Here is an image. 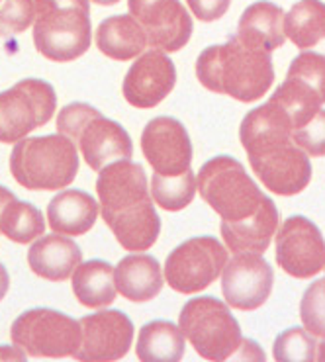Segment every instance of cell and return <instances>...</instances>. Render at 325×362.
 Instances as JSON below:
<instances>
[{
    "label": "cell",
    "instance_id": "cell-35",
    "mask_svg": "<svg viewBox=\"0 0 325 362\" xmlns=\"http://www.w3.org/2000/svg\"><path fill=\"white\" fill-rule=\"evenodd\" d=\"M194 18L200 22H216L229 10L232 0H186Z\"/></svg>",
    "mask_w": 325,
    "mask_h": 362
},
{
    "label": "cell",
    "instance_id": "cell-20",
    "mask_svg": "<svg viewBox=\"0 0 325 362\" xmlns=\"http://www.w3.org/2000/svg\"><path fill=\"white\" fill-rule=\"evenodd\" d=\"M83 261L81 247L61 233L40 237L28 251V264L34 274L51 282L67 280Z\"/></svg>",
    "mask_w": 325,
    "mask_h": 362
},
{
    "label": "cell",
    "instance_id": "cell-25",
    "mask_svg": "<svg viewBox=\"0 0 325 362\" xmlns=\"http://www.w3.org/2000/svg\"><path fill=\"white\" fill-rule=\"evenodd\" d=\"M284 34L298 49L321 51L325 55V4L300 0L284 18Z\"/></svg>",
    "mask_w": 325,
    "mask_h": 362
},
{
    "label": "cell",
    "instance_id": "cell-13",
    "mask_svg": "<svg viewBox=\"0 0 325 362\" xmlns=\"http://www.w3.org/2000/svg\"><path fill=\"white\" fill-rule=\"evenodd\" d=\"M127 8L153 49L173 53L190 40L192 18L178 0H127Z\"/></svg>",
    "mask_w": 325,
    "mask_h": 362
},
{
    "label": "cell",
    "instance_id": "cell-26",
    "mask_svg": "<svg viewBox=\"0 0 325 362\" xmlns=\"http://www.w3.org/2000/svg\"><path fill=\"white\" fill-rule=\"evenodd\" d=\"M73 292L86 308H106L116 300L114 267L101 259L79 264L73 272Z\"/></svg>",
    "mask_w": 325,
    "mask_h": 362
},
{
    "label": "cell",
    "instance_id": "cell-27",
    "mask_svg": "<svg viewBox=\"0 0 325 362\" xmlns=\"http://www.w3.org/2000/svg\"><path fill=\"white\" fill-rule=\"evenodd\" d=\"M137 356L145 362H178L184 356V335L171 321H151L137 339Z\"/></svg>",
    "mask_w": 325,
    "mask_h": 362
},
{
    "label": "cell",
    "instance_id": "cell-11",
    "mask_svg": "<svg viewBox=\"0 0 325 362\" xmlns=\"http://www.w3.org/2000/svg\"><path fill=\"white\" fill-rule=\"evenodd\" d=\"M247 157L258 180L275 194L296 196L309 185L312 163L294 139L255 147L247 151Z\"/></svg>",
    "mask_w": 325,
    "mask_h": 362
},
{
    "label": "cell",
    "instance_id": "cell-15",
    "mask_svg": "<svg viewBox=\"0 0 325 362\" xmlns=\"http://www.w3.org/2000/svg\"><path fill=\"white\" fill-rule=\"evenodd\" d=\"M81 345L73 354L79 361H118L124 358L134 341V323L124 312L110 310L84 315Z\"/></svg>",
    "mask_w": 325,
    "mask_h": 362
},
{
    "label": "cell",
    "instance_id": "cell-39",
    "mask_svg": "<svg viewBox=\"0 0 325 362\" xmlns=\"http://www.w3.org/2000/svg\"><path fill=\"white\" fill-rule=\"evenodd\" d=\"M92 2H96L101 6H112V4H118L120 0H92Z\"/></svg>",
    "mask_w": 325,
    "mask_h": 362
},
{
    "label": "cell",
    "instance_id": "cell-12",
    "mask_svg": "<svg viewBox=\"0 0 325 362\" xmlns=\"http://www.w3.org/2000/svg\"><path fill=\"white\" fill-rule=\"evenodd\" d=\"M276 262L294 278L316 276L325 269V239L314 221L292 216L276 233Z\"/></svg>",
    "mask_w": 325,
    "mask_h": 362
},
{
    "label": "cell",
    "instance_id": "cell-33",
    "mask_svg": "<svg viewBox=\"0 0 325 362\" xmlns=\"http://www.w3.org/2000/svg\"><path fill=\"white\" fill-rule=\"evenodd\" d=\"M292 139L300 149L312 157L325 155V110H317L316 114L292 132Z\"/></svg>",
    "mask_w": 325,
    "mask_h": 362
},
{
    "label": "cell",
    "instance_id": "cell-1",
    "mask_svg": "<svg viewBox=\"0 0 325 362\" xmlns=\"http://www.w3.org/2000/svg\"><path fill=\"white\" fill-rule=\"evenodd\" d=\"M101 214L125 251L139 253L155 245L161 231L147 177L139 163L124 159L104 167L96 180Z\"/></svg>",
    "mask_w": 325,
    "mask_h": 362
},
{
    "label": "cell",
    "instance_id": "cell-17",
    "mask_svg": "<svg viewBox=\"0 0 325 362\" xmlns=\"http://www.w3.org/2000/svg\"><path fill=\"white\" fill-rule=\"evenodd\" d=\"M176 69L165 51H147L125 73L122 93L135 108H155L175 88Z\"/></svg>",
    "mask_w": 325,
    "mask_h": 362
},
{
    "label": "cell",
    "instance_id": "cell-4",
    "mask_svg": "<svg viewBox=\"0 0 325 362\" xmlns=\"http://www.w3.org/2000/svg\"><path fill=\"white\" fill-rule=\"evenodd\" d=\"M34 45L57 63L79 59L91 47L89 0H34Z\"/></svg>",
    "mask_w": 325,
    "mask_h": 362
},
{
    "label": "cell",
    "instance_id": "cell-37",
    "mask_svg": "<svg viewBox=\"0 0 325 362\" xmlns=\"http://www.w3.org/2000/svg\"><path fill=\"white\" fill-rule=\"evenodd\" d=\"M14 200H16V194L0 185V216H2L4 208H6L10 202H14Z\"/></svg>",
    "mask_w": 325,
    "mask_h": 362
},
{
    "label": "cell",
    "instance_id": "cell-28",
    "mask_svg": "<svg viewBox=\"0 0 325 362\" xmlns=\"http://www.w3.org/2000/svg\"><path fill=\"white\" fill-rule=\"evenodd\" d=\"M45 231L43 214L30 202L14 200L0 216V235H6L14 243L25 245L35 241Z\"/></svg>",
    "mask_w": 325,
    "mask_h": 362
},
{
    "label": "cell",
    "instance_id": "cell-32",
    "mask_svg": "<svg viewBox=\"0 0 325 362\" xmlns=\"http://www.w3.org/2000/svg\"><path fill=\"white\" fill-rule=\"evenodd\" d=\"M35 18L34 0H2L0 2V37L25 32Z\"/></svg>",
    "mask_w": 325,
    "mask_h": 362
},
{
    "label": "cell",
    "instance_id": "cell-6",
    "mask_svg": "<svg viewBox=\"0 0 325 362\" xmlns=\"http://www.w3.org/2000/svg\"><path fill=\"white\" fill-rule=\"evenodd\" d=\"M196 185L202 198L224 221L249 218L265 198L263 190L247 175L241 163L227 155L204 163L198 170Z\"/></svg>",
    "mask_w": 325,
    "mask_h": 362
},
{
    "label": "cell",
    "instance_id": "cell-5",
    "mask_svg": "<svg viewBox=\"0 0 325 362\" xmlns=\"http://www.w3.org/2000/svg\"><path fill=\"white\" fill-rule=\"evenodd\" d=\"M181 331L206 361H227L241 353L245 339L229 308L217 298L202 296L184 303Z\"/></svg>",
    "mask_w": 325,
    "mask_h": 362
},
{
    "label": "cell",
    "instance_id": "cell-41",
    "mask_svg": "<svg viewBox=\"0 0 325 362\" xmlns=\"http://www.w3.org/2000/svg\"><path fill=\"white\" fill-rule=\"evenodd\" d=\"M0 2H2V0H0Z\"/></svg>",
    "mask_w": 325,
    "mask_h": 362
},
{
    "label": "cell",
    "instance_id": "cell-19",
    "mask_svg": "<svg viewBox=\"0 0 325 362\" xmlns=\"http://www.w3.org/2000/svg\"><path fill=\"white\" fill-rule=\"evenodd\" d=\"M276 228H278V210L275 202L265 196L253 216L237 219V221L222 219L219 231L232 253L263 255L270 245Z\"/></svg>",
    "mask_w": 325,
    "mask_h": 362
},
{
    "label": "cell",
    "instance_id": "cell-31",
    "mask_svg": "<svg viewBox=\"0 0 325 362\" xmlns=\"http://www.w3.org/2000/svg\"><path fill=\"white\" fill-rule=\"evenodd\" d=\"M300 317L314 337H325V278L312 282L300 302Z\"/></svg>",
    "mask_w": 325,
    "mask_h": 362
},
{
    "label": "cell",
    "instance_id": "cell-21",
    "mask_svg": "<svg viewBox=\"0 0 325 362\" xmlns=\"http://www.w3.org/2000/svg\"><path fill=\"white\" fill-rule=\"evenodd\" d=\"M101 206L84 190H63L47 206V221L61 235L76 237L91 231L98 219Z\"/></svg>",
    "mask_w": 325,
    "mask_h": 362
},
{
    "label": "cell",
    "instance_id": "cell-3",
    "mask_svg": "<svg viewBox=\"0 0 325 362\" xmlns=\"http://www.w3.org/2000/svg\"><path fill=\"white\" fill-rule=\"evenodd\" d=\"M10 173L25 190H61L75 180L79 153L61 134L24 137L12 149Z\"/></svg>",
    "mask_w": 325,
    "mask_h": 362
},
{
    "label": "cell",
    "instance_id": "cell-29",
    "mask_svg": "<svg viewBox=\"0 0 325 362\" xmlns=\"http://www.w3.org/2000/svg\"><path fill=\"white\" fill-rule=\"evenodd\" d=\"M196 190H198V185H196L192 169L176 177H161L157 173H153V178H151L153 198L167 211L184 210L194 200Z\"/></svg>",
    "mask_w": 325,
    "mask_h": 362
},
{
    "label": "cell",
    "instance_id": "cell-16",
    "mask_svg": "<svg viewBox=\"0 0 325 362\" xmlns=\"http://www.w3.org/2000/svg\"><path fill=\"white\" fill-rule=\"evenodd\" d=\"M273 282L275 272L261 255H235V259L227 261L222 274L225 303L243 312L257 310L268 300Z\"/></svg>",
    "mask_w": 325,
    "mask_h": 362
},
{
    "label": "cell",
    "instance_id": "cell-22",
    "mask_svg": "<svg viewBox=\"0 0 325 362\" xmlns=\"http://www.w3.org/2000/svg\"><path fill=\"white\" fill-rule=\"evenodd\" d=\"M114 284L130 302H149L163 290V270L151 255H127L114 269Z\"/></svg>",
    "mask_w": 325,
    "mask_h": 362
},
{
    "label": "cell",
    "instance_id": "cell-2",
    "mask_svg": "<svg viewBox=\"0 0 325 362\" xmlns=\"http://www.w3.org/2000/svg\"><path fill=\"white\" fill-rule=\"evenodd\" d=\"M196 76L212 93L255 102L273 86L275 67L268 51L247 45L237 35H232L227 43L202 51L196 61Z\"/></svg>",
    "mask_w": 325,
    "mask_h": 362
},
{
    "label": "cell",
    "instance_id": "cell-30",
    "mask_svg": "<svg viewBox=\"0 0 325 362\" xmlns=\"http://www.w3.org/2000/svg\"><path fill=\"white\" fill-rule=\"evenodd\" d=\"M316 346L312 333L300 327L286 329L275 341V358L278 362L316 361Z\"/></svg>",
    "mask_w": 325,
    "mask_h": 362
},
{
    "label": "cell",
    "instance_id": "cell-18",
    "mask_svg": "<svg viewBox=\"0 0 325 362\" xmlns=\"http://www.w3.org/2000/svg\"><path fill=\"white\" fill-rule=\"evenodd\" d=\"M76 145L83 153L86 165L101 173L104 167L116 160L132 159L134 144L124 127L106 116H94L76 137Z\"/></svg>",
    "mask_w": 325,
    "mask_h": 362
},
{
    "label": "cell",
    "instance_id": "cell-38",
    "mask_svg": "<svg viewBox=\"0 0 325 362\" xmlns=\"http://www.w3.org/2000/svg\"><path fill=\"white\" fill-rule=\"evenodd\" d=\"M10 288V276H8V270L4 269V264L0 262V300L6 296Z\"/></svg>",
    "mask_w": 325,
    "mask_h": 362
},
{
    "label": "cell",
    "instance_id": "cell-8",
    "mask_svg": "<svg viewBox=\"0 0 325 362\" xmlns=\"http://www.w3.org/2000/svg\"><path fill=\"white\" fill-rule=\"evenodd\" d=\"M57 108L55 88L42 78H24L0 93V144H18L45 126Z\"/></svg>",
    "mask_w": 325,
    "mask_h": 362
},
{
    "label": "cell",
    "instance_id": "cell-10",
    "mask_svg": "<svg viewBox=\"0 0 325 362\" xmlns=\"http://www.w3.org/2000/svg\"><path fill=\"white\" fill-rule=\"evenodd\" d=\"M270 100L290 116L294 129L306 124L325 104V55L302 51L290 63L286 81Z\"/></svg>",
    "mask_w": 325,
    "mask_h": 362
},
{
    "label": "cell",
    "instance_id": "cell-24",
    "mask_svg": "<svg viewBox=\"0 0 325 362\" xmlns=\"http://www.w3.org/2000/svg\"><path fill=\"white\" fill-rule=\"evenodd\" d=\"M96 45L110 59L130 61L142 55L147 37L132 14H120L102 20L96 30Z\"/></svg>",
    "mask_w": 325,
    "mask_h": 362
},
{
    "label": "cell",
    "instance_id": "cell-14",
    "mask_svg": "<svg viewBox=\"0 0 325 362\" xmlns=\"http://www.w3.org/2000/svg\"><path fill=\"white\" fill-rule=\"evenodd\" d=\"M142 149L153 173L161 177H176L190 170V137L176 118L159 116L151 119L142 134Z\"/></svg>",
    "mask_w": 325,
    "mask_h": 362
},
{
    "label": "cell",
    "instance_id": "cell-23",
    "mask_svg": "<svg viewBox=\"0 0 325 362\" xmlns=\"http://www.w3.org/2000/svg\"><path fill=\"white\" fill-rule=\"evenodd\" d=\"M284 10L268 0L251 4L239 18L237 37L247 45L265 51L278 49L286 42L284 34Z\"/></svg>",
    "mask_w": 325,
    "mask_h": 362
},
{
    "label": "cell",
    "instance_id": "cell-34",
    "mask_svg": "<svg viewBox=\"0 0 325 362\" xmlns=\"http://www.w3.org/2000/svg\"><path fill=\"white\" fill-rule=\"evenodd\" d=\"M101 112L91 106V104H83V102H73L59 112L57 116V129L59 134L69 137L73 144L76 141L79 134L83 132L84 126L91 122L94 116H98Z\"/></svg>",
    "mask_w": 325,
    "mask_h": 362
},
{
    "label": "cell",
    "instance_id": "cell-40",
    "mask_svg": "<svg viewBox=\"0 0 325 362\" xmlns=\"http://www.w3.org/2000/svg\"><path fill=\"white\" fill-rule=\"evenodd\" d=\"M317 358L321 362H325V341L319 345V354H317Z\"/></svg>",
    "mask_w": 325,
    "mask_h": 362
},
{
    "label": "cell",
    "instance_id": "cell-9",
    "mask_svg": "<svg viewBox=\"0 0 325 362\" xmlns=\"http://www.w3.org/2000/svg\"><path fill=\"white\" fill-rule=\"evenodd\" d=\"M227 264V251L214 237H194L165 261V280L175 292L194 294L216 282Z\"/></svg>",
    "mask_w": 325,
    "mask_h": 362
},
{
    "label": "cell",
    "instance_id": "cell-7",
    "mask_svg": "<svg viewBox=\"0 0 325 362\" xmlns=\"http://www.w3.org/2000/svg\"><path fill=\"white\" fill-rule=\"evenodd\" d=\"M10 339L28 356H73L81 345V323L57 310L34 308L16 317L10 327Z\"/></svg>",
    "mask_w": 325,
    "mask_h": 362
},
{
    "label": "cell",
    "instance_id": "cell-36",
    "mask_svg": "<svg viewBox=\"0 0 325 362\" xmlns=\"http://www.w3.org/2000/svg\"><path fill=\"white\" fill-rule=\"evenodd\" d=\"M28 354L22 351V349H18L16 345L14 346H0V358H20V361H24Z\"/></svg>",
    "mask_w": 325,
    "mask_h": 362
}]
</instances>
